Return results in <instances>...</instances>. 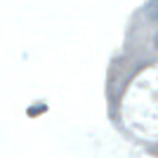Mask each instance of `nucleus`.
<instances>
[{
  "mask_svg": "<svg viewBox=\"0 0 158 158\" xmlns=\"http://www.w3.org/2000/svg\"><path fill=\"white\" fill-rule=\"evenodd\" d=\"M149 17H151V19H156V21H158V7H156V10H151V12H149Z\"/></svg>",
  "mask_w": 158,
  "mask_h": 158,
  "instance_id": "nucleus-1",
  "label": "nucleus"
},
{
  "mask_svg": "<svg viewBox=\"0 0 158 158\" xmlns=\"http://www.w3.org/2000/svg\"><path fill=\"white\" fill-rule=\"evenodd\" d=\"M153 45H156V47H158V33H156V38H153Z\"/></svg>",
  "mask_w": 158,
  "mask_h": 158,
  "instance_id": "nucleus-2",
  "label": "nucleus"
}]
</instances>
